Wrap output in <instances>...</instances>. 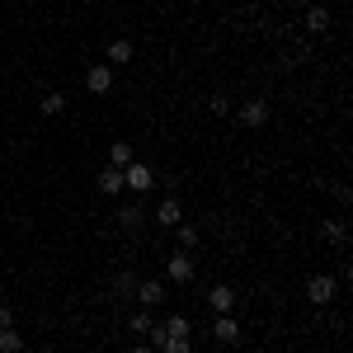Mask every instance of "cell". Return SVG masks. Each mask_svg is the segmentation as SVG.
<instances>
[{"instance_id": "1", "label": "cell", "mask_w": 353, "mask_h": 353, "mask_svg": "<svg viewBox=\"0 0 353 353\" xmlns=\"http://www.w3.org/2000/svg\"><path fill=\"white\" fill-rule=\"evenodd\" d=\"M123 189H132L137 198L151 193V189H156V170H151L146 161H128V165H123Z\"/></svg>"}, {"instance_id": "2", "label": "cell", "mask_w": 353, "mask_h": 353, "mask_svg": "<svg viewBox=\"0 0 353 353\" xmlns=\"http://www.w3.org/2000/svg\"><path fill=\"white\" fill-rule=\"evenodd\" d=\"M334 292H339V283H334L330 273H316V278L306 283V301H311V306H325V301H334Z\"/></svg>"}, {"instance_id": "3", "label": "cell", "mask_w": 353, "mask_h": 353, "mask_svg": "<svg viewBox=\"0 0 353 353\" xmlns=\"http://www.w3.org/2000/svg\"><path fill=\"white\" fill-rule=\"evenodd\" d=\"M151 221H156V226H165V231H174V226H179V221H184V208H179V198H174V193H170V198H165L161 208H156V212H151Z\"/></svg>"}, {"instance_id": "4", "label": "cell", "mask_w": 353, "mask_h": 353, "mask_svg": "<svg viewBox=\"0 0 353 353\" xmlns=\"http://www.w3.org/2000/svg\"><path fill=\"white\" fill-rule=\"evenodd\" d=\"M193 273H198L193 254H170V264H165V278L170 283H193Z\"/></svg>"}, {"instance_id": "5", "label": "cell", "mask_w": 353, "mask_h": 353, "mask_svg": "<svg viewBox=\"0 0 353 353\" xmlns=\"http://www.w3.org/2000/svg\"><path fill=\"white\" fill-rule=\"evenodd\" d=\"M85 90H90V94H109L113 90V66H90V71H85Z\"/></svg>"}, {"instance_id": "6", "label": "cell", "mask_w": 353, "mask_h": 353, "mask_svg": "<svg viewBox=\"0 0 353 353\" xmlns=\"http://www.w3.org/2000/svg\"><path fill=\"white\" fill-rule=\"evenodd\" d=\"M146 221H151V212L141 208V198L128 203V208H118V226H123V231H137V226H146Z\"/></svg>"}, {"instance_id": "7", "label": "cell", "mask_w": 353, "mask_h": 353, "mask_svg": "<svg viewBox=\"0 0 353 353\" xmlns=\"http://www.w3.org/2000/svg\"><path fill=\"white\" fill-rule=\"evenodd\" d=\"M241 123L245 128H264V123H269V99H250V104H241Z\"/></svg>"}, {"instance_id": "8", "label": "cell", "mask_w": 353, "mask_h": 353, "mask_svg": "<svg viewBox=\"0 0 353 353\" xmlns=\"http://www.w3.org/2000/svg\"><path fill=\"white\" fill-rule=\"evenodd\" d=\"M165 297H170V292H165V283H156V278H146V283H137V301H141L146 311H151V306H161Z\"/></svg>"}, {"instance_id": "9", "label": "cell", "mask_w": 353, "mask_h": 353, "mask_svg": "<svg viewBox=\"0 0 353 353\" xmlns=\"http://www.w3.org/2000/svg\"><path fill=\"white\" fill-rule=\"evenodd\" d=\"M212 334H217L221 344H241V321H236V316H217V321H212Z\"/></svg>"}, {"instance_id": "10", "label": "cell", "mask_w": 353, "mask_h": 353, "mask_svg": "<svg viewBox=\"0 0 353 353\" xmlns=\"http://www.w3.org/2000/svg\"><path fill=\"white\" fill-rule=\"evenodd\" d=\"M208 306H212L217 316H231V311H236V292H231V288H212V292H208Z\"/></svg>"}, {"instance_id": "11", "label": "cell", "mask_w": 353, "mask_h": 353, "mask_svg": "<svg viewBox=\"0 0 353 353\" xmlns=\"http://www.w3.org/2000/svg\"><path fill=\"white\" fill-rule=\"evenodd\" d=\"M132 57H137V48L128 43V38H113V43H109V61H113V66H128Z\"/></svg>"}, {"instance_id": "12", "label": "cell", "mask_w": 353, "mask_h": 353, "mask_svg": "<svg viewBox=\"0 0 353 353\" xmlns=\"http://www.w3.org/2000/svg\"><path fill=\"white\" fill-rule=\"evenodd\" d=\"M330 28V10L325 5H311V10H306V33H325Z\"/></svg>"}, {"instance_id": "13", "label": "cell", "mask_w": 353, "mask_h": 353, "mask_svg": "<svg viewBox=\"0 0 353 353\" xmlns=\"http://www.w3.org/2000/svg\"><path fill=\"white\" fill-rule=\"evenodd\" d=\"M321 236H325L330 245H344L349 241V226H344L339 217H330V221H321Z\"/></svg>"}, {"instance_id": "14", "label": "cell", "mask_w": 353, "mask_h": 353, "mask_svg": "<svg viewBox=\"0 0 353 353\" xmlns=\"http://www.w3.org/2000/svg\"><path fill=\"white\" fill-rule=\"evenodd\" d=\"M99 193H123V170H118V165L99 170Z\"/></svg>"}, {"instance_id": "15", "label": "cell", "mask_w": 353, "mask_h": 353, "mask_svg": "<svg viewBox=\"0 0 353 353\" xmlns=\"http://www.w3.org/2000/svg\"><path fill=\"white\" fill-rule=\"evenodd\" d=\"M38 109L48 113V118H57V113H66V94H61V90H48V94H43V104H38Z\"/></svg>"}, {"instance_id": "16", "label": "cell", "mask_w": 353, "mask_h": 353, "mask_svg": "<svg viewBox=\"0 0 353 353\" xmlns=\"http://www.w3.org/2000/svg\"><path fill=\"white\" fill-rule=\"evenodd\" d=\"M161 330L170 334V339H189V316H170Z\"/></svg>"}, {"instance_id": "17", "label": "cell", "mask_w": 353, "mask_h": 353, "mask_svg": "<svg viewBox=\"0 0 353 353\" xmlns=\"http://www.w3.org/2000/svg\"><path fill=\"white\" fill-rule=\"evenodd\" d=\"M109 161L118 165V170H123V165L137 161V156H132V146H128V141H113V146H109Z\"/></svg>"}, {"instance_id": "18", "label": "cell", "mask_w": 353, "mask_h": 353, "mask_svg": "<svg viewBox=\"0 0 353 353\" xmlns=\"http://www.w3.org/2000/svg\"><path fill=\"white\" fill-rule=\"evenodd\" d=\"M132 288H137L132 273H118V278H113V297H132Z\"/></svg>"}, {"instance_id": "19", "label": "cell", "mask_w": 353, "mask_h": 353, "mask_svg": "<svg viewBox=\"0 0 353 353\" xmlns=\"http://www.w3.org/2000/svg\"><path fill=\"white\" fill-rule=\"evenodd\" d=\"M5 353H24V334H19L14 325L5 330Z\"/></svg>"}, {"instance_id": "20", "label": "cell", "mask_w": 353, "mask_h": 353, "mask_svg": "<svg viewBox=\"0 0 353 353\" xmlns=\"http://www.w3.org/2000/svg\"><path fill=\"white\" fill-rule=\"evenodd\" d=\"M174 231H179V245H184V250H193V245H198V226H184V221H179Z\"/></svg>"}, {"instance_id": "21", "label": "cell", "mask_w": 353, "mask_h": 353, "mask_svg": "<svg viewBox=\"0 0 353 353\" xmlns=\"http://www.w3.org/2000/svg\"><path fill=\"white\" fill-rule=\"evenodd\" d=\"M151 325H156V321H151V311L141 306V311H137V316H132V330H137V334H146V330H151Z\"/></svg>"}, {"instance_id": "22", "label": "cell", "mask_w": 353, "mask_h": 353, "mask_svg": "<svg viewBox=\"0 0 353 353\" xmlns=\"http://www.w3.org/2000/svg\"><path fill=\"white\" fill-rule=\"evenodd\" d=\"M161 353H193V344H189V339H165Z\"/></svg>"}, {"instance_id": "23", "label": "cell", "mask_w": 353, "mask_h": 353, "mask_svg": "<svg viewBox=\"0 0 353 353\" xmlns=\"http://www.w3.org/2000/svg\"><path fill=\"white\" fill-rule=\"evenodd\" d=\"M212 113L226 118V113H231V99H226V94H212Z\"/></svg>"}, {"instance_id": "24", "label": "cell", "mask_w": 353, "mask_h": 353, "mask_svg": "<svg viewBox=\"0 0 353 353\" xmlns=\"http://www.w3.org/2000/svg\"><path fill=\"white\" fill-rule=\"evenodd\" d=\"M0 325H5V330L14 325V311H10V306H0Z\"/></svg>"}, {"instance_id": "25", "label": "cell", "mask_w": 353, "mask_h": 353, "mask_svg": "<svg viewBox=\"0 0 353 353\" xmlns=\"http://www.w3.org/2000/svg\"><path fill=\"white\" fill-rule=\"evenodd\" d=\"M132 353H156V349H151V344H137V349Z\"/></svg>"}, {"instance_id": "26", "label": "cell", "mask_w": 353, "mask_h": 353, "mask_svg": "<svg viewBox=\"0 0 353 353\" xmlns=\"http://www.w3.org/2000/svg\"><path fill=\"white\" fill-rule=\"evenodd\" d=\"M0 353H5V325H0Z\"/></svg>"}, {"instance_id": "27", "label": "cell", "mask_w": 353, "mask_h": 353, "mask_svg": "<svg viewBox=\"0 0 353 353\" xmlns=\"http://www.w3.org/2000/svg\"><path fill=\"white\" fill-rule=\"evenodd\" d=\"M292 5H311V0H292Z\"/></svg>"}]
</instances>
